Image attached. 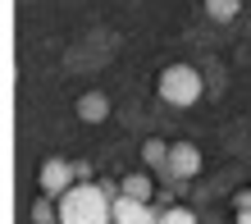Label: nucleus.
Listing matches in <instances>:
<instances>
[{
  "label": "nucleus",
  "instance_id": "1",
  "mask_svg": "<svg viewBox=\"0 0 251 224\" xmlns=\"http://www.w3.org/2000/svg\"><path fill=\"white\" fill-rule=\"evenodd\" d=\"M60 224H114V197L100 183H73L60 197Z\"/></svg>",
  "mask_w": 251,
  "mask_h": 224
},
{
  "label": "nucleus",
  "instance_id": "2",
  "mask_svg": "<svg viewBox=\"0 0 251 224\" xmlns=\"http://www.w3.org/2000/svg\"><path fill=\"white\" fill-rule=\"evenodd\" d=\"M201 92H205V83L192 64H169L160 73V101H169V106H197Z\"/></svg>",
  "mask_w": 251,
  "mask_h": 224
},
{
  "label": "nucleus",
  "instance_id": "3",
  "mask_svg": "<svg viewBox=\"0 0 251 224\" xmlns=\"http://www.w3.org/2000/svg\"><path fill=\"white\" fill-rule=\"evenodd\" d=\"M201 174V151L192 142H169V165L160 169V178H165V188H183L187 178Z\"/></svg>",
  "mask_w": 251,
  "mask_h": 224
},
{
  "label": "nucleus",
  "instance_id": "4",
  "mask_svg": "<svg viewBox=\"0 0 251 224\" xmlns=\"http://www.w3.org/2000/svg\"><path fill=\"white\" fill-rule=\"evenodd\" d=\"M37 183H41V192H46V197H55V201H60L64 192H69L73 183H78V178H73V160H60V156H50L46 165H41Z\"/></svg>",
  "mask_w": 251,
  "mask_h": 224
},
{
  "label": "nucleus",
  "instance_id": "5",
  "mask_svg": "<svg viewBox=\"0 0 251 224\" xmlns=\"http://www.w3.org/2000/svg\"><path fill=\"white\" fill-rule=\"evenodd\" d=\"M155 220H160L155 201H137V197H128V192L114 197V224H155Z\"/></svg>",
  "mask_w": 251,
  "mask_h": 224
},
{
  "label": "nucleus",
  "instance_id": "6",
  "mask_svg": "<svg viewBox=\"0 0 251 224\" xmlns=\"http://www.w3.org/2000/svg\"><path fill=\"white\" fill-rule=\"evenodd\" d=\"M105 114H110V101L100 92H82L78 96V119H82V124H100Z\"/></svg>",
  "mask_w": 251,
  "mask_h": 224
},
{
  "label": "nucleus",
  "instance_id": "7",
  "mask_svg": "<svg viewBox=\"0 0 251 224\" xmlns=\"http://www.w3.org/2000/svg\"><path fill=\"white\" fill-rule=\"evenodd\" d=\"M142 165H146V169H165V165H169V142L151 138V142L142 146Z\"/></svg>",
  "mask_w": 251,
  "mask_h": 224
},
{
  "label": "nucleus",
  "instance_id": "8",
  "mask_svg": "<svg viewBox=\"0 0 251 224\" xmlns=\"http://www.w3.org/2000/svg\"><path fill=\"white\" fill-rule=\"evenodd\" d=\"M124 192H128V197H137V201H155V183H151L142 169L124 178Z\"/></svg>",
  "mask_w": 251,
  "mask_h": 224
},
{
  "label": "nucleus",
  "instance_id": "9",
  "mask_svg": "<svg viewBox=\"0 0 251 224\" xmlns=\"http://www.w3.org/2000/svg\"><path fill=\"white\" fill-rule=\"evenodd\" d=\"M32 224H60V201L41 192V197L32 201Z\"/></svg>",
  "mask_w": 251,
  "mask_h": 224
},
{
  "label": "nucleus",
  "instance_id": "10",
  "mask_svg": "<svg viewBox=\"0 0 251 224\" xmlns=\"http://www.w3.org/2000/svg\"><path fill=\"white\" fill-rule=\"evenodd\" d=\"M205 5V14H210V19H219V23H228L233 14L242 9V0H201Z\"/></svg>",
  "mask_w": 251,
  "mask_h": 224
},
{
  "label": "nucleus",
  "instance_id": "11",
  "mask_svg": "<svg viewBox=\"0 0 251 224\" xmlns=\"http://www.w3.org/2000/svg\"><path fill=\"white\" fill-rule=\"evenodd\" d=\"M155 224H197V215L187 211V206H165V211H160V220Z\"/></svg>",
  "mask_w": 251,
  "mask_h": 224
},
{
  "label": "nucleus",
  "instance_id": "12",
  "mask_svg": "<svg viewBox=\"0 0 251 224\" xmlns=\"http://www.w3.org/2000/svg\"><path fill=\"white\" fill-rule=\"evenodd\" d=\"M73 178H78V183H92V165H87V160H73Z\"/></svg>",
  "mask_w": 251,
  "mask_h": 224
},
{
  "label": "nucleus",
  "instance_id": "13",
  "mask_svg": "<svg viewBox=\"0 0 251 224\" xmlns=\"http://www.w3.org/2000/svg\"><path fill=\"white\" fill-rule=\"evenodd\" d=\"M233 224H251V206H247V211H238V220H233Z\"/></svg>",
  "mask_w": 251,
  "mask_h": 224
}]
</instances>
